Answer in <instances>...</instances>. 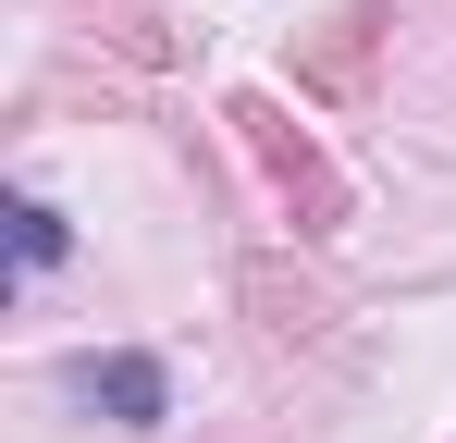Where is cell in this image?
I'll use <instances>...</instances> for the list:
<instances>
[{
	"instance_id": "6da1fadb",
	"label": "cell",
	"mask_w": 456,
	"mask_h": 443,
	"mask_svg": "<svg viewBox=\"0 0 456 443\" xmlns=\"http://www.w3.org/2000/svg\"><path fill=\"white\" fill-rule=\"evenodd\" d=\"M223 124L247 136V160L272 173V197H284V222H297V234H333V222H346V173L321 160V136H308V124H284V99H234Z\"/></svg>"
},
{
	"instance_id": "7a4b0ae2",
	"label": "cell",
	"mask_w": 456,
	"mask_h": 443,
	"mask_svg": "<svg viewBox=\"0 0 456 443\" xmlns=\"http://www.w3.org/2000/svg\"><path fill=\"white\" fill-rule=\"evenodd\" d=\"M382 37H395V0H333V12L297 37V86L321 111H358L370 74H382Z\"/></svg>"
},
{
	"instance_id": "3957f363",
	"label": "cell",
	"mask_w": 456,
	"mask_h": 443,
	"mask_svg": "<svg viewBox=\"0 0 456 443\" xmlns=\"http://www.w3.org/2000/svg\"><path fill=\"white\" fill-rule=\"evenodd\" d=\"M247 308H259V333H272V345H308V333L333 320V295L308 284V271H284V259H247Z\"/></svg>"
},
{
	"instance_id": "277c9868",
	"label": "cell",
	"mask_w": 456,
	"mask_h": 443,
	"mask_svg": "<svg viewBox=\"0 0 456 443\" xmlns=\"http://www.w3.org/2000/svg\"><path fill=\"white\" fill-rule=\"evenodd\" d=\"M86 407H111L124 431H149V419H173V382H160V358H86L75 369Z\"/></svg>"
},
{
	"instance_id": "5b68a950",
	"label": "cell",
	"mask_w": 456,
	"mask_h": 443,
	"mask_svg": "<svg viewBox=\"0 0 456 443\" xmlns=\"http://www.w3.org/2000/svg\"><path fill=\"white\" fill-rule=\"evenodd\" d=\"M99 37H111L124 62H173V25H160V0H99Z\"/></svg>"
},
{
	"instance_id": "8992f818",
	"label": "cell",
	"mask_w": 456,
	"mask_h": 443,
	"mask_svg": "<svg viewBox=\"0 0 456 443\" xmlns=\"http://www.w3.org/2000/svg\"><path fill=\"white\" fill-rule=\"evenodd\" d=\"M50 259H62V210H50V197H12V271L37 284Z\"/></svg>"
}]
</instances>
